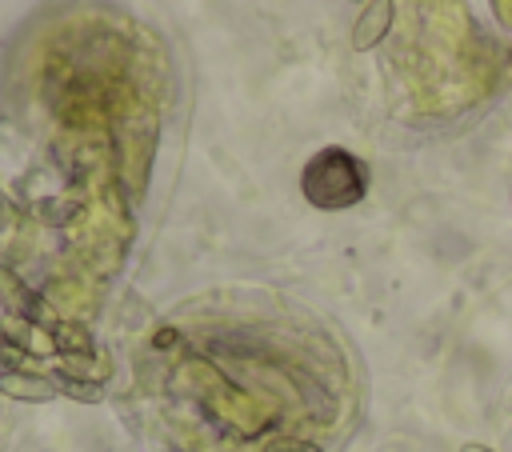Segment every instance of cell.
<instances>
[{"mask_svg": "<svg viewBox=\"0 0 512 452\" xmlns=\"http://www.w3.org/2000/svg\"><path fill=\"white\" fill-rule=\"evenodd\" d=\"M300 192L312 208L320 212H344L364 200L368 192V168L348 152V148H320L304 172H300Z\"/></svg>", "mask_w": 512, "mask_h": 452, "instance_id": "obj_1", "label": "cell"}, {"mask_svg": "<svg viewBox=\"0 0 512 452\" xmlns=\"http://www.w3.org/2000/svg\"><path fill=\"white\" fill-rule=\"evenodd\" d=\"M0 304L8 316H20V320H32V324H48L44 320V300L16 276V268L0 264Z\"/></svg>", "mask_w": 512, "mask_h": 452, "instance_id": "obj_3", "label": "cell"}, {"mask_svg": "<svg viewBox=\"0 0 512 452\" xmlns=\"http://www.w3.org/2000/svg\"><path fill=\"white\" fill-rule=\"evenodd\" d=\"M264 452H324L320 444H312V440H304V436H268L264 440Z\"/></svg>", "mask_w": 512, "mask_h": 452, "instance_id": "obj_7", "label": "cell"}, {"mask_svg": "<svg viewBox=\"0 0 512 452\" xmlns=\"http://www.w3.org/2000/svg\"><path fill=\"white\" fill-rule=\"evenodd\" d=\"M460 452H496V448H488V444H480V440H468V444H460Z\"/></svg>", "mask_w": 512, "mask_h": 452, "instance_id": "obj_8", "label": "cell"}, {"mask_svg": "<svg viewBox=\"0 0 512 452\" xmlns=\"http://www.w3.org/2000/svg\"><path fill=\"white\" fill-rule=\"evenodd\" d=\"M396 24V0H368L352 20V52H372Z\"/></svg>", "mask_w": 512, "mask_h": 452, "instance_id": "obj_2", "label": "cell"}, {"mask_svg": "<svg viewBox=\"0 0 512 452\" xmlns=\"http://www.w3.org/2000/svg\"><path fill=\"white\" fill-rule=\"evenodd\" d=\"M48 340H52L56 356H64V360H72V364L96 352V340H92V332H88L80 320H56Z\"/></svg>", "mask_w": 512, "mask_h": 452, "instance_id": "obj_5", "label": "cell"}, {"mask_svg": "<svg viewBox=\"0 0 512 452\" xmlns=\"http://www.w3.org/2000/svg\"><path fill=\"white\" fill-rule=\"evenodd\" d=\"M48 376H52L56 392L68 396V400H76V404H100V400H104V388H100V380H92V376H80V372H68V368H56V372H48Z\"/></svg>", "mask_w": 512, "mask_h": 452, "instance_id": "obj_6", "label": "cell"}, {"mask_svg": "<svg viewBox=\"0 0 512 452\" xmlns=\"http://www.w3.org/2000/svg\"><path fill=\"white\" fill-rule=\"evenodd\" d=\"M0 396L20 400V404H48V400H56L60 392H56L52 376L24 372V368H8V372H0Z\"/></svg>", "mask_w": 512, "mask_h": 452, "instance_id": "obj_4", "label": "cell"}]
</instances>
